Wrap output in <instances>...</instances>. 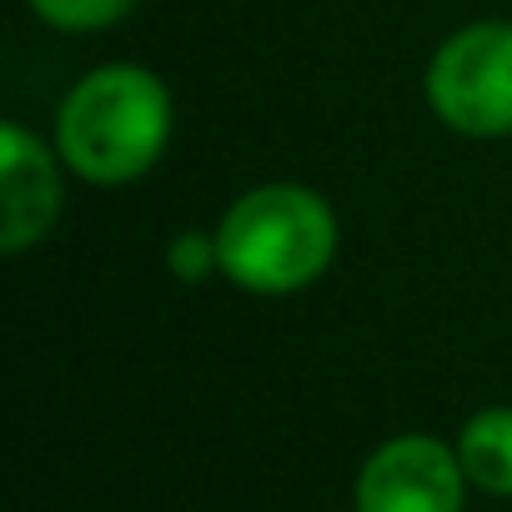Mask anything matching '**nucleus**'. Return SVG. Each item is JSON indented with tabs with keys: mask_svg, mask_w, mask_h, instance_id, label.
I'll return each instance as SVG.
<instances>
[{
	"mask_svg": "<svg viewBox=\"0 0 512 512\" xmlns=\"http://www.w3.org/2000/svg\"><path fill=\"white\" fill-rule=\"evenodd\" d=\"M171 141V91L156 71L111 61L71 86L56 116L61 161L91 186L146 176Z\"/></svg>",
	"mask_w": 512,
	"mask_h": 512,
	"instance_id": "f257e3e1",
	"label": "nucleus"
},
{
	"mask_svg": "<svg viewBox=\"0 0 512 512\" xmlns=\"http://www.w3.org/2000/svg\"><path fill=\"white\" fill-rule=\"evenodd\" d=\"M337 251V216L327 196L297 181H267L236 196L216 226L221 277L256 297L312 287Z\"/></svg>",
	"mask_w": 512,
	"mask_h": 512,
	"instance_id": "f03ea898",
	"label": "nucleus"
},
{
	"mask_svg": "<svg viewBox=\"0 0 512 512\" xmlns=\"http://www.w3.org/2000/svg\"><path fill=\"white\" fill-rule=\"evenodd\" d=\"M427 106L462 136H512V21H472L427 66Z\"/></svg>",
	"mask_w": 512,
	"mask_h": 512,
	"instance_id": "7ed1b4c3",
	"label": "nucleus"
},
{
	"mask_svg": "<svg viewBox=\"0 0 512 512\" xmlns=\"http://www.w3.org/2000/svg\"><path fill=\"white\" fill-rule=\"evenodd\" d=\"M467 472L452 447L437 437H392L382 442L357 477V512H462Z\"/></svg>",
	"mask_w": 512,
	"mask_h": 512,
	"instance_id": "20e7f679",
	"label": "nucleus"
},
{
	"mask_svg": "<svg viewBox=\"0 0 512 512\" xmlns=\"http://www.w3.org/2000/svg\"><path fill=\"white\" fill-rule=\"evenodd\" d=\"M61 216L56 156L26 126H0V251L16 256L36 246Z\"/></svg>",
	"mask_w": 512,
	"mask_h": 512,
	"instance_id": "39448f33",
	"label": "nucleus"
},
{
	"mask_svg": "<svg viewBox=\"0 0 512 512\" xmlns=\"http://www.w3.org/2000/svg\"><path fill=\"white\" fill-rule=\"evenodd\" d=\"M457 457L472 487L492 497H512V407L477 412L457 437Z\"/></svg>",
	"mask_w": 512,
	"mask_h": 512,
	"instance_id": "423d86ee",
	"label": "nucleus"
},
{
	"mask_svg": "<svg viewBox=\"0 0 512 512\" xmlns=\"http://www.w3.org/2000/svg\"><path fill=\"white\" fill-rule=\"evenodd\" d=\"M136 0H31V11L56 31H101L116 26Z\"/></svg>",
	"mask_w": 512,
	"mask_h": 512,
	"instance_id": "0eeeda50",
	"label": "nucleus"
},
{
	"mask_svg": "<svg viewBox=\"0 0 512 512\" xmlns=\"http://www.w3.org/2000/svg\"><path fill=\"white\" fill-rule=\"evenodd\" d=\"M166 262L181 282H201L211 272H221V256H216V231L201 236V231H181L171 246H166Z\"/></svg>",
	"mask_w": 512,
	"mask_h": 512,
	"instance_id": "6e6552de",
	"label": "nucleus"
}]
</instances>
